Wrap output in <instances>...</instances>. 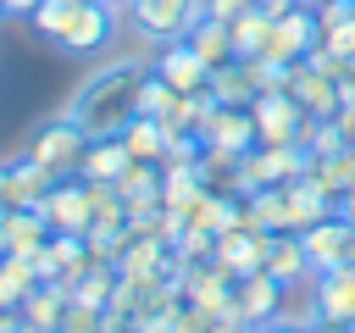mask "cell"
Here are the masks:
<instances>
[{
	"label": "cell",
	"instance_id": "cell-29",
	"mask_svg": "<svg viewBox=\"0 0 355 333\" xmlns=\"http://www.w3.org/2000/svg\"><path fill=\"white\" fill-rule=\"evenodd\" d=\"M233 28V50L239 56H261L266 50V33H272V11H261V6H250L239 22H227Z\"/></svg>",
	"mask_w": 355,
	"mask_h": 333
},
{
	"label": "cell",
	"instance_id": "cell-21",
	"mask_svg": "<svg viewBox=\"0 0 355 333\" xmlns=\"http://www.w3.org/2000/svg\"><path fill=\"white\" fill-rule=\"evenodd\" d=\"M266 272H272V278H283V283H305V278H311V255H305V244H300V233H294V228H288V233H272Z\"/></svg>",
	"mask_w": 355,
	"mask_h": 333
},
{
	"label": "cell",
	"instance_id": "cell-6",
	"mask_svg": "<svg viewBox=\"0 0 355 333\" xmlns=\"http://www.w3.org/2000/svg\"><path fill=\"white\" fill-rule=\"evenodd\" d=\"M33 266H39V278L44 283H78L89 266H94V250H89V233H50L44 239V250L33 255Z\"/></svg>",
	"mask_w": 355,
	"mask_h": 333
},
{
	"label": "cell",
	"instance_id": "cell-30",
	"mask_svg": "<svg viewBox=\"0 0 355 333\" xmlns=\"http://www.w3.org/2000/svg\"><path fill=\"white\" fill-rule=\"evenodd\" d=\"M178 100H183V89H172L161 72H150V78H144V94H139V117H155V122H166V117L178 111Z\"/></svg>",
	"mask_w": 355,
	"mask_h": 333
},
{
	"label": "cell",
	"instance_id": "cell-46",
	"mask_svg": "<svg viewBox=\"0 0 355 333\" xmlns=\"http://www.w3.org/2000/svg\"><path fill=\"white\" fill-rule=\"evenodd\" d=\"M0 311H6V305H0Z\"/></svg>",
	"mask_w": 355,
	"mask_h": 333
},
{
	"label": "cell",
	"instance_id": "cell-45",
	"mask_svg": "<svg viewBox=\"0 0 355 333\" xmlns=\"http://www.w3.org/2000/svg\"><path fill=\"white\" fill-rule=\"evenodd\" d=\"M349 144H355V139H349Z\"/></svg>",
	"mask_w": 355,
	"mask_h": 333
},
{
	"label": "cell",
	"instance_id": "cell-33",
	"mask_svg": "<svg viewBox=\"0 0 355 333\" xmlns=\"http://www.w3.org/2000/svg\"><path fill=\"white\" fill-rule=\"evenodd\" d=\"M172 250H178L183 261H211V250H216V233H211V228H194V222H189V228H183V239H178Z\"/></svg>",
	"mask_w": 355,
	"mask_h": 333
},
{
	"label": "cell",
	"instance_id": "cell-28",
	"mask_svg": "<svg viewBox=\"0 0 355 333\" xmlns=\"http://www.w3.org/2000/svg\"><path fill=\"white\" fill-rule=\"evenodd\" d=\"M311 178L338 200L349 183H355V144H344V150H333V155H322V161H311Z\"/></svg>",
	"mask_w": 355,
	"mask_h": 333
},
{
	"label": "cell",
	"instance_id": "cell-36",
	"mask_svg": "<svg viewBox=\"0 0 355 333\" xmlns=\"http://www.w3.org/2000/svg\"><path fill=\"white\" fill-rule=\"evenodd\" d=\"M250 6H255V0H205V17H216V22H239Z\"/></svg>",
	"mask_w": 355,
	"mask_h": 333
},
{
	"label": "cell",
	"instance_id": "cell-11",
	"mask_svg": "<svg viewBox=\"0 0 355 333\" xmlns=\"http://www.w3.org/2000/svg\"><path fill=\"white\" fill-rule=\"evenodd\" d=\"M283 89L305 105V117H333V111H338V78L316 72L311 61H294V67L283 72Z\"/></svg>",
	"mask_w": 355,
	"mask_h": 333
},
{
	"label": "cell",
	"instance_id": "cell-1",
	"mask_svg": "<svg viewBox=\"0 0 355 333\" xmlns=\"http://www.w3.org/2000/svg\"><path fill=\"white\" fill-rule=\"evenodd\" d=\"M144 78L150 67L144 61H111L100 72H89L72 100H67V117L89 133V139H105V133H122L133 117H139V94H144Z\"/></svg>",
	"mask_w": 355,
	"mask_h": 333
},
{
	"label": "cell",
	"instance_id": "cell-24",
	"mask_svg": "<svg viewBox=\"0 0 355 333\" xmlns=\"http://www.w3.org/2000/svg\"><path fill=\"white\" fill-rule=\"evenodd\" d=\"M67 300H72V289L67 283H39L17 311L28 316V327H39V333H55V322H61V311H67Z\"/></svg>",
	"mask_w": 355,
	"mask_h": 333
},
{
	"label": "cell",
	"instance_id": "cell-23",
	"mask_svg": "<svg viewBox=\"0 0 355 333\" xmlns=\"http://www.w3.org/2000/svg\"><path fill=\"white\" fill-rule=\"evenodd\" d=\"M116 194L128 200V211H150V205H161V166H155V161H133V166L116 178Z\"/></svg>",
	"mask_w": 355,
	"mask_h": 333
},
{
	"label": "cell",
	"instance_id": "cell-38",
	"mask_svg": "<svg viewBox=\"0 0 355 333\" xmlns=\"http://www.w3.org/2000/svg\"><path fill=\"white\" fill-rule=\"evenodd\" d=\"M39 0H0V17H33Z\"/></svg>",
	"mask_w": 355,
	"mask_h": 333
},
{
	"label": "cell",
	"instance_id": "cell-17",
	"mask_svg": "<svg viewBox=\"0 0 355 333\" xmlns=\"http://www.w3.org/2000/svg\"><path fill=\"white\" fill-rule=\"evenodd\" d=\"M311 300L333 322H355V266H327L311 278Z\"/></svg>",
	"mask_w": 355,
	"mask_h": 333
},
{
	"label": "cell",
	"instance_id": "cell-14",
	"mask_svg": "<svg viewBox=\"0 0 355 333\" xmlns=\"http://www.w3.org/2000/svg\"><path fill=\"white\" fill-rule=\"evenodd\" d=\"M150 72H161L172 89H183V94H200V89H211V67L189 50V39H178V44H161V56L150 61Z\"/></svg>",
	"mask_w": 355,
	"mask_h": 333
},
{
	"label": "cell",
	"instance_id": "cell-35",
	"mask_svg": "<svg viewBox=\"0 0 355 333\" xmlns=\"http://www.w3.org/2000/svg\"><path fill=\"white\" fill-rule=\"evenodd\" d=\"M322 44H327L333 56H344V61H349V56H355V17H349V22H338V28H327V33H322Z\"/></svg>",
	"mask_w": 355,
	"mask_h": 333
},
{
	"label": "cell",
	"instance_id": "cell-3",
	"mask_svg": "<svg viewBox=\"0 0 355 333\" xmlns=\"http://www.w3.org/2000/svg\"><path fill=\"white\" fill-rule=\"evenodd\" d=\"M316 44H322V28H316V6L305 0V6L283 11V17H272V33H266L261 61H266V67H277V72H288V67H294V61H305Z\"/></svg>",
	"mask_w": 355,
	"mask_h": 333
},
{
	"label": "cell",
	"instance_id": "cell-22",
	"mask_svg": "<svg viewBox=\"0 0 355 333\" xmlns=\"http://www.w3.org/2000/svg\"><path fill=\"white\" fill-rule=\"evenodd\" d=\"M122 144H128V155L133 161H166V144H172V133H166V122H155V117H133L128 128H122Z\"/></svg>",
	"mask_w": 355,
	"mask_h": 333
},
{
	"label": "cell",
	"instance_id": "cell-12",
	"mask_svg": "<svg viewBox=\"0 0 355 333\" xmlns=\"http://www.w3.org/2000/svg\"><path fill=\"white\" fill-rule=\"evenodd\" d=\"M200 139H205L211 150H222V155L255 150V117H250V105H216L211 122L200 128Z\"/></svg>",
	"mask_w": 355,
	"mask_h": 333
},
{
	"label": "cell",
	"instance_id": "cell-7",
	"mask_svg": "<svg viewBox=\"0 0 355 333\" xmlns=\"http://www.w3.org/2000/svg\"><path fill=\"white\" fill-rule=\"evenodd\" d=\"M283 300H288V283H283V278H272L266 266H261V272H244V278L233 283V316H244L250 327L277 322Z\"/></svg>",
	"mask_w": 355,
	"mask_h": 333
},
{
	"label": "cell",
	"instance_id": "cell-15",
	"mask_svg": "<svg viewBox=\"0 0 355 333\" xmlns=\"http://www.w3.org/2000/svg\"><path fill=\"white\" fill-rule=\"evenodd\" d=\"M283 200H288V228H294V233L338 211V200H333V194H327V189H322V183H316L311 172H300V178H288V183H283Z\"/></svg>",
	"mask_w": 355,
	"mask_h": 333
},
{
	"label": "cell",
	"instance_id": "cell-10",
	"mask_svg": "<svg viewBox=\"0 0 355 333\" xmlns=\"http://www.w3.org/2000/svg\"><path fill=\"white\" fill-rule=\"evenodd\" d=\"M111 28H116V11H111L105 0H78L55 44H61V50H72V56H94V50L111 39Z\"/></svg>",
	"mask_w": 355,
	"mask_h": 333
},
{
	"label": "cell",
	"instance_id": "cell-13",
	"mask_svg": "<svg viewBox=\"0 0 355 333\" xmlns=\"http://www.w3.org/2000/svg\"><path fill=\"white\" fill-rule=\"evenodd\" d=\"M349 228H355V222H344L338 211H333V216H322V222H311V228H300V244H305V255H311V278H316V272H327V266H344Z\"/></svg>",
	"mask_w": 355,
	"mask_h": 333
},
{
	"label": "cell",
	"instance_id": "cell-37",
	"mask_svg": "<svg viewBox=\"0 0 355 333\" xmlns=\"http://www.w3.org/2000/svg\"><path fill=\"white\" fill-rule=\"evenodd\" d=\"M0 333H39V327H28V316L6 305V311H0Z\"/></svg>",
	"mask_w": 355,
	"mask_h": 333
},
{
	"label": "cell",
	"instance_id": "cell-26",
	"mask_svg": "<svg viewBox=\"0 0 355 333\" xmlns=\"http://www.w3.org/2000/svg\"><path fill=\"white\" fill-rule=\"evenodd\" d=\"M39 283H44V278H39L33 255H0V305H11V311H17Z\"/></svg>",
	"mask_w": 355,
	"mask_h": 333
},
{
	"label": "cell",
	"instance_id": "cell-39",
	"mask_svg": "<svg viewBox=\"0 0 355 333\" xmlns=\"http://www.w3.org/2000/svg\"><path fill=\"white\" fill-rule=\"evenodd\" d=\"M311 333H355V322H333V316H322Z\"/></svg>",
	"mask_w": 355,
	"mask_h": 333
},
{
	"label": "cell",
	"instance_id": "cell-8",
	"mask_svg": "<svg viewBox=\"0 0 355 333\" xmlns=\"http://www.w3.org/2000/svg\"><path fill=\"white\" fill-rule=\"evenodd\" d=\"M44 222L50 233H89L94 222V200H89V178H55V189L44 194Z\"/></svg>",
	"mask_w": 355,
	"mask_h": 333
},
{
	"label": "cell",
	"instance_id": "cell-44",
	"mask_svg": "<svg viewBox=\"0 0 355 333\" xmlns=\"http://www.w3.org/2000/svg\"><path fill=\"white\" fill-rule=\"evenodd\" d=\"M105 6H111V11H116V17H122V11H128V6H133V0H105Z\"/></svg>",
	"mask_w": 355,
	"mask_h": 333
},
{
	"label": "cell",
	"instance_id": "cell-4",
	"mask_svg": "<svg viewBox=\"0 0 355 333\" xmlns=\"http://www.w3.org/2000/svg\"><path fill=\"white\" fill-rule=\"evenodd\" d=\"M205 17V0H133L128 6V22L139 39L150 44H178L189 39V28Z\"/></svg>",
	"mask_w": 355,
	"mask_h": 333
},
{
	"label": "cell",
	"instance_id": "cell-34",
	"mask_svg": "<svg viewBox=\"0 0 355 333\" xmlns=\"http://www.w3.org/2000/svg\"><path fill=\"white\" fill-rule=\"evenodd\" d=\"M355 17V0H316V28L327 33V28H338V22H349Z\"/></svg>",
	"mask_w": 355,
	"mask_h": 333
},
{
	"label": "cell",
	"instance_id": "cell-5",
	"mask_svg": "<svg viewBox=\"0 0 355 333\" xmlns=\"http://www.w3.org/2000/svg\"><path fill=\"white\" fill-rule=\"evenodd\" d=\"M250 117H255V144H300V133H305V105L283 83L261 89L250 100Z\"/></svg>",
	"mask_w": 355,
	"mask_h": 333
},
{
	"label": "cell",
	"instance_id": "cell-27",
	"mask_svg": "<svg viewBox=\"0 0 355 333\" xmlns=\"http://www.w3.org/2000/svg\"><path fill=\"white\" fill-rule=\"evenodd\" d=\"M116 261H94L78 283H72V300H83V305H94V311H105L111 305V294H116Z\"/></svg>",
	"mask_w": 355,
	"mask_h": 333
},
{
	"label": "cell",
	"instance_id": "cell-18",
	"mask_svg": "<svg viewBox=\"0 0 355 333\" xmlns=\"http://www.w3.org/2000/svg\"><path fill=\"white\" fill-rule=\"evenodd\" d=\"M128 166H133V155H128L122 133H105V139H89V150H83V166H78V178H89V183H116V178H122Z\"/></svg>",
	"mask_w": 355,
	"mask_h": 333
},
{
	"label": "cell",
	"instance_id": "cell-20",
	"mask_svg": "<svg viewBox=\"0 0 355 333\" xmlns=\"http://www.w3.org/2000/svg\"><path fill=\"white\" fill-rule=\"evenodd\" d=\"M6 172H11V205H22V211H39V205H44V194L55 189V178H50L39 161H28V155L6 161ZM11 205H6V211H11Z\"/></svg>",
	"mask_w": 355,
	"mask_h": 333
},
{
	"label": "cell",
	"instance_id": "cell-43",
	"mask_svg": "<svg viewBox=\"0 0 355 333\" xmlns=\"http://www.w3.org/2000/svg\"><path fill=\"white\" fill-rule=\"evenodd\" d=\"M255 333H300V327H288V322H266V327H255Z\"/></svg>",
	"mask_w": 355,
	"mask_h": 333
},
{
	"label": "cell",
	"instance_id": "cell-42",
	"mask_svg": "<svg viewBox=\"0 0 355 333\" xmlns=\"http://www.w3.org/2000/svg\"><path fill=\"white\" fill-rule=\"evenodd\" d=\"M11 205V172H6V161H0V211Z\"/></svg>",
	"mask_w": 355,
	"mask_h": 333
},
{
	"label": "cell",
	"instance_id": "cell-19",
	"mask_svg": "<svg viewBox=\"0 0 355 333\" xmlns=\"http://www.w3.org/2000/svg\"><path fill=\"white\" fill-rule=\"evenodd\" d=\"M189 50L216 72V67H227V61H239V50H233V28L227 22H216V17H200L194 28H189Z\"/></svg>",
	"mask_w": 355,
	"mask_h": 333
},
{
	"label": "cell",
	"instance_id": "cell-16",
	"mask_svg": "<svg viewBox=\"0 0 355 333\" xmlns=\"http://www.w3.org/2000/svg\"><path fill=\"white\" fill-rule=\"evenodd\" d=\"M44 239H50L44 211H22V205L0 211V255H39Z\"/></svg>",
	"mask_w": 355,
	"mask_h": 333
},
{
	"label": "cell",
	"instance_id": "cell-40",
	"mask_svg": "<svg viewBox=\"0 0 355 333\" xmlns=\"http://www.w3.org/2000/svg\"><path fill=\"white\" fill-rule=\"evenodd\" d=\"M338 216H344V222H355V183L338 194Z\"/></svg>",
	"mask_w": 355,
	"mask_h": 333
},
{
	"label": "cell",
	"instance_id": "cell-31",
	"mask_svg": "<svg viewBox=\"0 0 355 333\" xmlns=\"http://www.w3.org/2000/svg\"><path fill=\"white\" fill-rule=\"evenodd\" d=\"M72 6H78V0H39V11L28 17V22H33V33H44V39L55 44V39H61V28H67V17H72Z\"/></svg>",
	"mask_w": 355,
	"mask_h": 333
},
{
	"label": "cell",
	"instance_id": "cell-25",
	"mask_svg": "<svg viewBox=\"0 0 355 333\" xmlns=\"http://www.w3.org/2000/svg\"><path fill=\"white\" fill-rule=\"evenodd\" d=\"M244 222L266 228V233H288V200H283V183H266L255 194H244Z\"/></svg>",
	"mask_w": 355,
	"mask_h": 333
},
{
	"label": "cell",
	"instance_id": "cell-2",
	"mask_svg": "<svg viewBox=\"0 0 355 333\" xmlns=\"http://www.w3.org/2000/svg\"><path fill=\"white\" fill-rule=\"evenodd\" d=\"M83 150H89V133L61 111V117H50V122H39L33 133H28V161H39L50 178H78V166H83Z\"/></svg>",
	"mask_w": 355,
	"mask_h": 333
},
{
	"label": "cell",
	"instance_id": "cell-9",
	"mask_svg": "<svg viewBox=\"0 0 355 333\" xmlns=\"http://www.w3.org/2000/svg\"><path fill=\"white\" fill-rule=\"evenodd\" d=\"M266 250H272V233H266V228H255V222H239V228L216 233L211 261H222L233 278H244V272H261V266H266Z\"/></svg>",
	"mask_w": 355,
	"mask_h": 333
},
{
	"label": "cell",
	"instance_id": "cell-32",
	"mask_svg": "<svg viewBox=\"0 0 355 333\" xmlns=\"http://www.w3.org/2000/svg\"><path fill=\"white\" fill-rule=\"evenodd\" d=\"M100 322H105V311L83 305V300H67V311H61L55 333H100Z\"/></svg>",
	"mask_w": 355,
	"mask_h": 333
},
{
	"label": "cell",
	"instance_id": "cell-41",
	"mask_svg": "<svg viewBox=\"0 0 355 333\" xmlns=\"http://www.w3.org/2000/svg\"><path fill=\"white\" fill-rule=\"evenodd\" d=\"M261 11H272V17H283V11H294V6H305V0H255Z\"/></svg>",
	"mask_w": 355,
	"mask_h": 333
}]
</instances>
